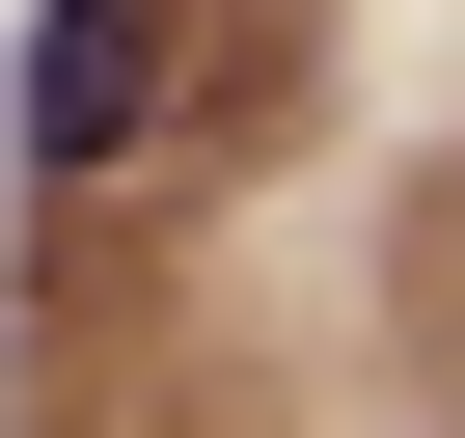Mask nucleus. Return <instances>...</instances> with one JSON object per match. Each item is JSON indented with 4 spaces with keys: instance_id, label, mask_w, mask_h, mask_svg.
I'll use <instances>...</instances> for the list:
<instances>
[{
    "instance_id": "1",
    "label": "nucleus",
    "mask_w": 465,
    "mask_h": 438,
    "mask_svg": "<svg viewBox=\"0 0 465 438\" xmlns=\"http://www.w3.org/2000/svg\"><path fill=\"white\" fill-rule=\"evenodd\" d=\"M192 137V0H28V192H137Z\"/></svg>"
}]
</instances>
